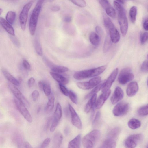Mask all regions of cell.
Returning a JSON list of instances; mask_svg holds the SVG:
<instances>
[{
    "label": "cell",
    "instance_id": "cell-1",
    "mask_svg": "<svg viewBox=\"0 0 148 148\" xmlns=\"http://www.w3.org/2000/svg\"><path fill=\"white\" fill-rule=\"evenodd\" d=\"M106 67V65H103L91 69L77 71L74 74L73 77L77 80H80L95 77L102 73Z\"/></svg>",
    "mask_w": 148,
    "mask_h": 148
},
{
    "label": "cell",
    "instance_id": "cell-2",
    "mask_svg": "<svg viewBox=\"0 0 148 148\" xmlns=\"http://www.w3.org/2000/svg\"><path fill=\"white\" fill-rule=\"evenodd\" d=\"M44 1L38 0L32 13L29 21V30L32 35L35 32L39 15Z\"/></svg>",
    "mask_w": 148,
    "mask_h": 148
},
{
    "label": "cell",
    "instance_id": "cell-3",
    "mask_svg": "<svg viewBox=\"0 0 148 148\" xmlns=\"http://www.w3.org/2000/svg\"><path fill=\"white\" fill-rule=\"evenodd\" d=\"M100 131L98 130H93L83 138L82 143L85 148H93L99 140L100 136Z\"/></svg>",
    "mask_w": 148,
    "mask_h": 148
},
{
    "label": "cell",
    "instance_id": "cell-4",
    "mask_svg": "<svg viewBox=\"0 0 148 148\" xmlns=\"http://www.w3.org/2000/svg\"><path fill=\"white\" fill-rule=\"evenodd\" d=\"M117 11L118 21L121 33L123 36H125L127 34L128 26L126 12L123 8Z\"/></svg>",
    "mask_w": 148,
    "mask_h": 148
},
{
    "label": "cell",
    "instance_id": "cell-5",
    "mask_svg": "<svg viewBox=\"0 0 148 148\" xmlns=\"http://www.w3.org/2000/svg\"><path fill=\"white\" fill-rule=\"evenodd\" d=\"M34 1H30L23 6L19 15V20L21 27L23 30H25L28 18L29 11Z\"/></svg>",
    "mask_w": 148,
    "mask_h": 148
},
{
    "label": "cell",
    "instance_id": "cell-6",
    "mask_svg": "<svg viewBox=\"0 0 148 148\" xmlns=\"http://www.w3.org/2000/svg\"><path fill=\"white\" fill-rule=\"evenodd\" d=\"M143 135L141 134H135L130 135L125 140L124 145L126 148H135L143 138Z\"/></svg>",
    "mask_w": 148,
    "mask_h": 148
},
{
    "label": "cell",
    "instance_id": "cell-7",
    "mask_svg": "<svg viewBox=\"0 0 148 148\" xmlns=\"http://www.w3.org/2000/svg\"><path fill=\"white\" fill-rule=\"evenodd\" d=\"M134 74L131 70L129 68L122 69L119 75L118 80L119 82L122 85L125 84L132 80L134 78Z\"/></svg>",
    "mask_w": 148,
    "mask_h": 148
},
{
    "label": "cell",
    "instance_id": "cell-8",
    "mask_svg": "<svg viewBox=\"0 0 148 148\" xmlns=\"http://www.w3.org/2000/svg\"><path fill=\"white\" fill-rule=\"evenodd\" d=\"M101 78L100 77H97L91 79L88 82H77V86L83 90H88L98 85L100 82Z\"/></svg>",
    "mask_w": 148,
    "mask_h": 148
},
{
    "label": "cell",
    "instance_id": "cell-9",
    "mask_svg": "<svg viewBox=\"0 0 148 148\" xmlns=\"http://www.w3.org/2000/svg\"><path fill=\"white\" fill-rule=\"evenodd\" d=\"M129 109V105L128 103L121 102L114 106L113 110V113L115 116H122L127 113Z\"/></svg>",
    "mask_w": 148,
    "mask_h": 148
},
{
    "label": "cell",
    "instance_id": "cell-10",
    "mask_svg": "<svg viewBox=\"0 0 148 148\" xmlns=\"http://www.w3.org/2000/svg\"><path fill=\"white\" fill-rule=\"evenodd\" d=\"M14 101L20 113L27 121L31 123L32 121V117L25 106L16 98L14 99Z\"/></svg>",
    "mask_w": 148,
    "mask_h": 148
},
{
    "label": "cell",
    "instance_id": "cell-11",
    "mask_svg": "<svg viewBox=\"0 0 148 148\" xmlns=\"http://www.w3.org/2000/svg\"><path fill=\"white\" fill-rule=\"evenodd\" d=\"M62 115L61 106L59 103H58L54 112L53 118L50 128V131L53 132L54 131L61 119Z\"/></svg>",
    "mask_w": 148,
    "mask_h": 148
},
{
    "label": "cell",
    "instance_id": "cell-12",
    "mask_svg": "<svg viewBox=\"0 0 148 148\" xmlns=\"http://www.w3.org/2000/svg\"><path fill=\"white\" fill-rule=\"evenodd\" d=\"M8 86L16 99L22 102L25 106H29V105L28 100L16 87L12 84H9Z\"/></svg>",
    "mask_w": 148,
    "mask_h": 148
},
{
    "label": "cell",
    "instance_id": "cell-13",
    "mask_svg": "<svg viewBox=\"0 0 148 148\" xmlns=\"http://www.w3.org/2000/svg\"><path fill=\"white\" fill-rule=\"evenodd\" d=\"M118 72V69H115L106 80H105L101 88L102 92L110 89L112 84L115 80Z\"/></svg>",
    "mask_w": 148,
    "mask_h": 148
},
{
    "label": "cell",
    "instance_id": "cell-14",
    "mask_svg": "<svg viewBox=\"0 0 148 148\" xmlns=\"http://www.w3.org/2000/svg\"><path fill=\"white\" fill-rule=\"evenodd\" d=\"M68 105L73 125L78 129H81L82 128V124L79 117L71 105L69 103Z\"/></svg>",
    "mask_w": 148,
    "mask_h": 148
},
{
    "label": "cell",
    "instance_id": "cell-15",
    "mask_svg": "<svg viewBox=\"0 0 148 148\" xmlns=\"http://www.w3.org/2000/svg\"><path fill=\"white\" fill-rule=\"evenodd\" d=\"M111 92L110 89L102 92L96 100L95 105V107L96 109H99L102 106L110 95Z\"/></svg>",
    "mask_w": 148,
    "mask_h": 148
},
{
    "label": "cell",
    "instance_id": "cell-16",
    "mask_svg": "<svg viewBox=\"0 0 148 148\" xmlns=\"http://www.w3.org/2000/svg\"><path fill=\"white\" fill-rule=\"evenodd\" d=\"M123 96L124 92L121 88L119 86L116 87L111 98L112 104H115L122 99Z\"/></svg>",
    "mask_w": 148,
    "mask_h": 148
},
{
    "label": "cell",
    "instance_id": "cell-17",
    "mask_svg": "<svg viewBox=\"0 0 148 148\" xmlns=\"http://www.w3.org/2000/svg\"><path fill=\"white\" fill-rule=\"evenodd\" d=\"M138 90V86L137 83L133 81L130 83L128 84L126 89L127 95L129 97L134 95Z\"/></svg>",
    "mask_w": 148,
    "mask_h": 148
},
{
    "label": "cell",
    "instance_id": "cell-18",
    "mask_svg": "<svg viewBox=\"0 0 148 148\" xmlns=\"http://www.w3.org/2000/svg\"><path fill=\"white\" fill-rule=\"evenodd\" d=\"M0 23L3 28L10 35L14 36V29L12 25L5 19L0 17Z\"/></svg>",
    "mask_w": 148,
    "mask_h": 148
},
{
    "label": "cell",
    "instance_id": "cell-19",
    "mask_svg": "<svg viewBox=\"0 0 148 148\" xmlns=\"http://www.w3.org/2000/svg\"><path fill=\"white\" fill-rule=\"evenodd\" d=\"M50 74L53 79L59 84L64 85L67 84L69 82V79L67 78L59 73L51 72Z\"/></svg>",
    "mask_w": 148,
    "mask_h": 148
},
{
    "label": "cell",
    "instance_id": "cell-20",
    "mask_svg": "<svg viewBox=\"0 0 148 148\" xmlns=\"http://www.w3.org/2000/svg\"><path fill=\"white\" fill-rule=\"evenodd\" d=\"M109 37L112 42L117 43L120 39V35L118 31L114 27L108 30Z\"/></svg>",
    "mask_w": 148,
    "mask_h": 148
},
{
    "label": "cell",
    "instance_id": "cell-21",
    "mask_svg": "<svg viewBox=\"0 0 148 148\" xmlns=\"http://www.w3.org/2000/svg\"><path fill=\"white\" fill-rule=\"evenodd\" d=\"M1 71L5 78L11 84L15 86L19 85V81L11 75L5 69L2 68Z\"/></svg>",
    "mask_w": 148,
    "mask_h": 148
},
{
    "label": "cell",
    "instance_id": "cell-22",
    "mask_svg": "<svg viewBox=\"0 0 148 148\" xmlns=\"http://www.w3.org/2000/svg\"><path fill=\"white\" fill-rule=\"evenodd\" d=\"M48 65L50 66L53 72L57 73H61L67 71L68 68L65 66H58L52 64L50 62H48Z\"/></svg>",
    "mask_w": 148,
    "mask_h": 148
},
{
    "label": "cell",
    "instance_id": "cell-23",
    "mask_svg": "<svg viewBox=\"0 0 148 148\" xmlns=\"http://www.w3.org/2000/svg\"><path fill=\"white\" fill-rule=\"evenodd\" d=\"M81 140V135H78L68 143V148H80Z\"/></svg>",
    "mask_w": 148,
    "mask_h": 148
},
{
    "label": "cell",
    "instance_id": "cell-24",
    "mask_svg": "<svg viewBox=\"0 0 148 148\" xmlns=\"http://www.w3.org/2000/svg\"><path fill=\"white\" fill-rule=\"evenodd\" d=\"M116 145L115 140L109 138L103 141L99 148H115Z\"/></svg>",
    "mask_w": 148,
    "mask_h": 148
},
{
    "label": "cell",
    "instance_id": "cell-25",
    "mask_svg": "<svg viewBox=\"0 0 148 148\" xmlns=\"http://www.w3.org/2000/svg\"><path fill=\"white\" fill-rule=\"evenodd\" d=\"M97 97L96 94H94L91 97L86 104L84 108V111L86 113H88L91 108L95 107Z\"/></svg>",
    "mask_w": 148,
    "mask_h": 148
},
{
    "label": "cell",
    "instance_id": "cell-26",
    "mask_svg": "<svg viewBox=\"0 0 148 148\" xmlns=\"http://www.w3.org/2000/svg\"><path fill=\"white\" fill-rule=\"evenodd\" d=\"M48 101L46 108V110L47 112H51L53 110L54 106L55 97L54 93L51 92L49 96Z\"/></svg>",
    "mask_w": 148,
    "mask_h": 148
},
{
    "label": "cell",
    "instance_id": "cell-27",
    "mask_svg": "<svg viewBox=\"0 0 148 148\" xmlns=\"http://www.w3.org/2000/svg\"><path fill=\"white\" fill-rule=\"evenodd\" d=\"M63 140V136L60 132L56 133L53 138V145L55 148H58L61 145Z\"/></svg>",
    "mask_w": 148,
    "mask_h": 148
},
{
    "label": "cell",
    "instance_id": "cell-28",
    "mask_svg": "<svg viewBox=\"0 0 148 148\" xmlns=\"http://www.w3.org/2000/svg\"><path fill=\"white\" fill-rule=\"evenodd\" d=\"M141 125V122L140 121L135 118L130 119L128 123V127L132 129L138 128L140 127Z\"/></svg>",
    "mask_w": 148,
    "mask_h": 148
},
{
    "label": "cell",
    "instance_id": "cell-29",
    "mask_svg": "<svg viewBox=\"0 0 148 148\" xmlns=\"http://www.w3.org/2000/svg\"><path fill=\"white\" fill-rule=\"evenodd\" d=\"M89 40L91 43L94 45H97L100 42L99 36L94 32H91L89 36Z\"/></svg>",
    "mask_w": 148,
    "mask_h": 148
},
{
    "label": "cell",
    "instance_id": "cell-30",
    "mask_svg": "<svg viewBox=\"0 0 148 148\" xmlns=\"http://www.w3.org/2000/svg\"><path fill=\"white\" fill-rule=\"evenodd\" d=\"M105 81L104 80L102 81V82H100L98 85L94 89L92 90L90 92L85 96V99H87L91 97L93 95L96 94L101 89Z\"/></svg>",
    "mask_w": 148,
    "mask_h": 148
},
{
    "label": "cell",
    "instance_id": "cell-31",
    "mask_svg": "<svg viewBox=\"0 0 148 148\" xmlns=\"http://www.w3.org/2000/svg\"><path fill=\"white\" fill-rule=\"evenodd\" d=\"M106 13L110 16L114 18L116 16L115 11L114 8L110 4H109L104 8Z\"/></svg>",
    "mask_w": 148,
    "mask_h": 148
},
{
    "label": "cell",
    "instance_id": "cell-32",
    "mask_svg": "<svg viewBox=\"0 0 148 148\" xmlns=\"http://www.w3.org/2000/svg\"><path fill=\"white\" fill-rule=\"evenodd\" d=\"M16 16V13L14 12L9 11L7 14L6 16V20L10 24H13L15 20Z\"/></svg>",
    "mask_w": 148,
    "mask_h": 148
},
{
    "label": "cell",
    "instance_id": "cell-33",
    "mask_svg": "<svg viewBox=\"0 0 148 148\" xmlns=\"http://www.w3.org/2000/svg\"><path fill=\"white\" fill-rule=\"evenodd\" d=\"M137 12V8L135 6L131 7L129 11V15L131 22L134 23L136 18Z\"/></svg>",
    "mask_w": 148,
    "mask_h": 148
},
{
    "label": "cell",
    "instance_id": "cell-34",
    "mask_svg": "<svg viewBox=\"0 0 148 148\" xmlns=\"http://www.w3.org/2000/svg\"><path fill=\"white\" fill-rule=\"evenodd\" d=\"M112 45V42L109 36H107L105 39L103 48L104 53L107 52L110 49Z\"/></svg>",
    "mask_w": 148,
    "mask_h": 148
},
{
    "label": "cell",
    "instance_id": "cell-35",
    "mask_svg": "<svg viewBox=\"0 0 148 148\" xmlns=\"http://www.w3.org/2000/svg\"><path fill=\"white\" fill-rule=\"evenodd\" d=\"M103 19L104 25L108 30L115 27L111 20L108 16L104 15Z\"/></svg>",
    "mask_w": 148,
    "mask_h": 148
},
{
    "label": "cell",
    "instance_id": "cell-36",
    "mask_svg": "<svg viewBox=\"0 0 148 148\" xmlns=\"http://www.w3.org/2000/svg\"><path fill=\"white\" fill-rule=\"evenodd\" d=\"M35 47L37 54L40 56L42 55V50L39 39L38 37L36 39L34 42Z\"/></svg>",
    "mask_w": 148,
    "mask_h": 148
},
{
    "label": "cell",
    "instance_id": "cell-37",
    "mask_svg": "<svg viewBox=\"0 0 148 148\" xmlns=\"http://www.w3.org/2000/svg\"><path fill=\"white\" fill-rule=\"evenodd\" d=\"M138 114L141 116H146L148 114V105L141 106L138 108L137 110Z\"/></svg>",
    "mask_w": 148,
    "mask_h": 148
},
{
    "label": "cell",
    "instance_id": "cell-38",
    "mask_svg": "<svg viewBox=\"0 0 148 148\" xmlns=\"http://www.w3.org/2000/svg\"><path fill=\"white\" fill-rule=\"evenodd\" d=\"M120 132V129L119 128L116 127L112 129L109 134V138L113 139L116 137Z\"/></svg>",
    "mask_w": 148,
    "mask_h": 148
},
{
    "label": "cell",
    "instance_id": "cell-39",
    "mask_svg": "<svg viewBox=\"0 0 148 148\" xmlns=\"http://www.w3.org/2000/svg\"><path fill=\"white\" fill-rule=\"evenodd\" d=\"M68 96L73 102L75 104H77V97L76 94L74 92L71 90H69Z\"/></svg>",
    "mask_w": 148,
    "mask_h": 148
},
{
    "label": "cell",
    "instance_id": "cell-40",
    "mask_svg": "<svg viewBox=\"0 0 148 148\" xmlns=\"http://www.w3.org/2000/svg\"><path fill=\"white\" fill-rule=\"evenodd\" d=\"M43 90L46 96H49L51 93L50 84L47 83H44Z\"/></svg>",
    "mask_w": 148,
    "mask_h": 148
},
{
    "label": "cell",
    "instance_id": "cell-41",
    "mask_svg": "<svg viewBox=\"0 0 148 148\" xmlns=\"http://www.w3.org/2000/svg\"><path fill=\"white\" fill-rule=\"evenodd\" d=\"M75 5L81 7L86 6V4L84 0H72L71 1Z\"/></svg>",
    "mask_w": 148,
    "mask_h": 148
},
{
    "label": "cell",
    "instance_id": "cell-42",
    "mask_svg": "<svg viewBox=\"0 0 148 148\" xmlns=\"http://www.w3.org/2000/svg\"><path fill=\"white\" fill-rule=\"evenodd\" d=\"M148 32H144L142 33L140 36V42L141 43L143 44L145 43L148 39Z\"/></svg>",
    "mask_w": 148,
    "mask_h": 148
},
{
    "label": "cell",
    "instance_id": "cell-43",
    "mask_svg": "<svg viewBox=\"0 0 148 148\" xmlns=\"http://www.w3.org/2000/svg\"><path fill=\"white\" fill-rule=\"evenodd\" d=\"M59 86L62 93L65 96H68L69 91L67 89L64 85L59 84Z\"/></svg>",
    "mask_w": 148,
    "mask_h": 148
},
{
    "label": "cell",
    "instance_id": "cell-44",
    "mask_svg": "<svg viewBox=\"0 0 148 148\" xmlns=\"http://www.w3.org/2000/svg\"><path fill=\"white\" fill-rule=\"evenodd\" d=\"M141 69L143 72L147 73L148 72V61L147 60H146L143 62L141 66Z\"/></svg>",
    "mask_w": 148,
    "mask_h": 148
},
{
    "label": "cell",
    "instance_id": "cell-45",
    "mask_svg": "<svg viewBox=\"0 0 148 148\" xmlns=\"http://www.w3.org/2000/svg\"><path fill=\"white\" fill-rule=\"evenodd\" d=\"M100 117V112H98L96 115L95 118L93 121V125L95 126L97 125L99 123Z\"/></svg>",
    "mask_w": 148,
    "mask_h": 148
},
{
    "label": "cell",
    "instance_id": "cell-46",
    "mask_svg": "<svg viewBox=\"0 0 148 148\" xmlns=\"http://www.w3.org/2000/svg\"><path fill=\"white\" fill-rule=\"evenodd\" d=\"M50 141V138H47L42 143L39 148H46L49 145Z\"/></svg>",
    "mask_w": 148,
    "mask_h": 148
},
{
    "label": "cell",
    "instance_id": "cell-47",
    "mask_svg": "<svg viewBox=\"0 0 148 148\" xmlns=\"http://www.w3.org/2000/svg\"><path fill=\"white\" fill-rule=\"evenodd\" d=\"M39 96V93L37 90H34L32 93V96L33 100L36 101L38 99Z\"/></svg>",
    "mask_w": 148,
    "mask_h": 148
},
{
    "label": "cell",
    "instance_id": "cell-48",
    "mask_svg": "<svg viewBox=\"0 0 148 148\" xmlns=\"http://www.w3.org/2000/svg\"><path fill=\"white\" fill-rule=\"evenodd\" d=\"M23 68L26 70H29L30 69V65L28 61L25 59L23 61Z\"/></svg>",
    "mask_w": 148,
    "mask_h": 148
},
{
    "label": "cell",
    "instance_id": "cell-49",
    "mask_svg": "<svg viewBox=\"0 0 148 148\" xmlns=\"http://www.w3.org/2000/svg\"><path fill=\"white\" fill-rule=\"evenodd\" d=\"M17 146L18 148H26L25 143L20 140L17 141Z\"/></svg>",
    "mask_w": 148,
    "mask_h": 148
},
{
    "label": "cell",
    "instance_id": "cell-50",
    "mask_svg": "<svg viewBox=\"0 0 148 148\" xmlns=\"http://www.w3.org/2000/svg\"><path fill=\"white\" fill-rule=\"evenodd\" d=\"M35 82L34 79L32 77L30 78L28 82V85L29 87H31L33 86Z\"/></svg>",
    "mask_w": 148,
    "mask_h": 148
},
{
    "label": "cell",
    "instance_id": "cell-51",
    "mask_svg": "<svg viewBox=\"0 0 148 148\" xmlns=\"http://www.w3.org/2000/svg\"><path fill=\"white\" fill-rule=\"evenodd\" d=\"M95 31L96 32L99 34L101 35L102 33V30L101 28L99 26H97L95 27Z\"/></svg>",
    "mask_w": 148,
    "mask_h": 148
},
{
    "label": "cell",
    "instance_id": "cell-52",
    "mask_svg": "<svg viewBox=\"0 0 148 148\" xmlns=\"http://www.w3.org/2000/svg\"><path fill=\"white\" fill-rule=\"evenodd\" d=\"M143 27L145 30L146 31L148 30V21L147 19L144 21L143 23Z\"/></svg>",
    "mask_w": 148,
    "mask_h": 148
},
{
    "label": "cell",
    "instance_id": "cell-53",
    "mask_svg": "<svg viewBox=\"0 0 148 148\" xmlns=\"http://www.w3.org/2000/svg\"><path fill=\"white\" fill-rule=\"evenodd\" d=\"M72 20V18L70 16H66L64 18V21L66 23L71 22Z\"/></svg>",
    "mask_w": 148,
    "mask_h": 148
},
{
    "label": "cell",
    "instance_id": "cell-54",
    "mask_svg": "<svg viewBox=\"0 0 148 148\" xmlns=\"http://www.w3.org/2000/svg\"><path fill=\"white\" fill-rule=\"evenodd\" d=\"M60 9V7L58 5H54L51 7V10L53 11H58Z\"/></svg>",
    "mask_w": 148,
    "mask_h": 148
},
{
    "label": "cell",
    "instance_id": "cell-55",
    "mask_svg": "<svg viewBox=\"0 0 148 148\" xmlns=\"http://www.w3.org/2000/svg\"><path fill=\"white\" fill-rule=\"evenodd\" d=\"M44 85V83L42 81H39L38 82V86L40 89L41 90H43V88Z\"/></svg>",
    "mask_w": 148,
    "mask_h": 148
},
{
    "label": "cell",
    "instance_id": "cell-56",
    "mask_svg": "<svg viewBox=\"0 0 148 148\" xmlns=\"http://www.w3.org/2000/svg\"><path fill=\"white\" fill-rule=\"evenodd\" d=\"M69 109L68 110V108H67L66 107L64 109V113L66 117L69 116Z\"/></svg>",
    "mask_w": 148,
    "mask_h": 148
},
{
    "label": "cell",
    "instance_id": "cell-57",
    "mask_svg": "<svg viewBox=\"0 0 148 148\" xmlns=\"http://www.w3.org/2000/svg\"><path fill=\"white\" fill-rule=\"evenodd\" d=\"M26 148H33L31 145L28 142H25Z\"/></svg>",
    "mask_w": 148,
    "mask_h": 148
},
{
    "label": "cell",
    "instance_id": "cell-58",
    "mask_svg": "<svg viewBox=\"0 0 148 148\" xmlns=\"http://www.w3.org/2000/svg\"><path fill=\"white\" fill-rule=\"evenodd\" d=\"M117 2H118L119 3L121 4H123L124 3V1H117Z\"/></svg>",
    "mask_w": 148,
    "mask_h": 148
},
{
    "label": "cell",
    "instance_id": "cell-59",
    "mask_svg": "<svg viewBox=\"0 0 148 148\" xmlns=\"http://www.w3.org/2000/svg\"><path fill=\"white\" fill-rule=\"evenodd\" d=\"M3 10L1 8H0V15L2 12Z\"/></svg>",
    "mask_w": 148,
    "mask_h": 148
},
{
    "label": "cell",
    "instance_id": "cell-60",
    "mask_svg": "<svg viewBox=\"0 0 148 148\" xmlns=\"http://www.w3.org/2000/svg\"><path fill=\"white\" fill-rule=\"evenodd\" d=\"M40 108H38V112H39L40 111Z\"/></svg>",
    "mask_w": 148,
    "mask_h": 148
},
{
    "label": "cell",
    "instance_id": "cell-61",
    "mask_svg": "<svg viewBox=\"0 0 148 148\" xmlns=\"http://www.w3.org/2000/svg\"><path fill=\"white\" fill-rule=\"evenodd\" d=\"M0 81H1V80H0Z\"/></svg>",
    "mask_w": 148,
    "mask_h": 148
}]
</instances>
